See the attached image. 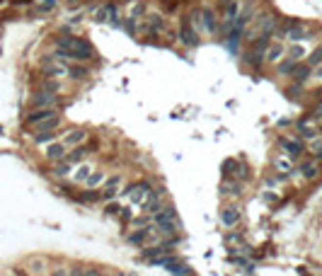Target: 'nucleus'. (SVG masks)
Segmentation results:
<instances>
[{
    "instance_id": "nucleus-1",
    "label": "nucleus",
    "mask_w": 322,
    "mask_h": 276,
    "mask_svg": "<svg viewBox=\"0 0 322 276\" xmlns=\"http://www.w3.org/2000/svg\"><path fill=\"white\" fill-rule=\"evenodd\" d=\"M56 46L65 49V51L70 54V59H73V61H80V63H85V61H90V59L95 56L92 44L85 41V39H80V37H59V39H56Z\"/></svg>"
},
{
    "instance_id": "nucleus-2",
    "label": "nucleus",
    "mask_w": 322,
    "mask_h": 276,
    "mask_svg": "<svg viewBox=\"0 0 322 276\" xmlns=\"http://www.w3.org/2000/svg\"><path fill=\"white\" fill-rule=\"evenodd\" d=\"M148 194H150V184H145V182L129 184V187L119 189V197H126V199H129V204H136V206H141V204L148 199Z\"/></svg>"
},
{
    "instance_id": "nucleus-3",
    "label": "nucleus",
    "mask_w": 322,
    "mask_h": 276,
    "mask_svg": "<svg viewBox=\"0 0 322 276\" xmlns=\"http://www.w3.org/2000/svg\"><path fill=\"white\" fill-rule=\"evenodd\" d=\"M61 104V99H59V95L56 92H49V90H39V92H34L32 97H29V107L32 109H44V107H59Z\"/></svg>"
},
{
    "instance_id": "nucleus-4",
    "label": "nucleus",
    "mask_w": 322,
    "mask_h": 276,
    "mask_svg": "<svg viewBox=\"0 0 322 276\" xmlns=\"http://www.w3.org/2000/svg\"><path fill=\"white\" fill-rule=\"evenodd\" d=\"M59 114V109H54V107H44V109H32L27 117H24V124L27 126H37V124H41V121H46V119H51V117H56Z\"/></svg>"
},
{
    "instance_id": "nucleus-5",
    "label": "nucleus",
    "mask_w": 322,
    "mask_h": 276,
    "mask_svg": "<svg viewBox=\"0 0 322 276\" xmlns=\"http://www.w3.org/2000/svg\"><path fill=\"white\" fill-rule=\"evenodd\" d=\"M65 155H68V145H65L63 140H51V143L46 145V150H44V158H46L49 162L65 160Z\"/></svg>"
},
{
    "instance_id": "nucleus-6",
    "label": "nucleus",
    "mask_w": 322,
    "mask_h": 276,
    "mask_svg": "<svg viewBox=\"0 0 322 276\" xmlns=\"http://www.w3.org/2000/svg\"><path fill=\"white\" fill-rule=\"evenodd\" d=\"M286 56V49H283V44L281 41H269V46H266V51H264V63H271V66H276L281 59Z\"/></svg>"
},
{
    "instance_id": "nucleus-7",
    "label": "nucleus",
    "mask_w": 322,
    "mask_h": 276,
    "mask_svg": "<svg viewBox=\"0 0 322 276\" xmlns=\"http://www.w3.org/2000/svg\"><path fill=\"white\" fill-rule=\"evenodd\" d=\"M180 41H182L187 49H194V46L201 44V37H199V32L194 29L192 24L187 22V24H182V29H180Z\"/></svg>"
},
{
    "instance_id": "nucleus-8",
    "label": "nucleus",
    "mask_w": 322,
    "mask_h": 276,
    "mask_svg": "<svg viewBox=\"0 0 322 276\" xmlns=\"http://www.w3.org/2000/svg\"><path fill=\"white\" fill-rule=\"evenodd\" d=\"M145 27H148L150 34H162L167 29V22H165V17L160 12H150V15L145 12Z\"/></svg>"
},
{
    "instance_id": "nucleus-9",
    "label": "nucleus",
    "mask_w": 322,
    "mask_h": 276,
    "mask_svg": "<svg viewBox=\"0 0 322 276\" xmlns=\"http://www.w3.org/2000/svg\"><path fill=\"white\" fill-rule=\"evenodd\" d=\"M238 15H240V0H230V2L223 7V27H225V29H233Z\"/></svg>"
},
{
    "instance_id": "nucleus-10",
    "label": "nucleus",
    "mask_w": 322,
    "mask_h": 276,
    "mask_svg": "<svg viewBox=\"0 0 322 276\" xmlns=\"http://www.w3.org/2000/svg\"><path fill=\"white\" fill-rule=\"evenodd\" d=\"M141 208H143L145 213L155 216V213L162 208V189H155V192H150V194H148V199L141 204Z\"/></svg>"
},
{
    "instance_id": "nucleus-11",
    "label": "nucleus",
    "mask_w": 322,
    "mask_h": 276,
    "mask_svg": "<svg viewBox=\"0 0 322 276\" xmlns=\"http://www.w3.org/2000/svg\"><path fill=\"white\" fill-rule=\"evenodd\" d=\"M87 136H90V131H85V129H70L63 134V143L68 148H78L87 140Z\"/></svg>"
},
{
    "instance_id": "nucleus-12",
    "label": "nucleus",
    "mask_w": 322,
    "mask_h": 276,
    "mask_svg": "<svg viewBox=\"0 0 322 276\" xmlns=\"http://www.w3.org/2000/svg\"><path fill=\"white\" fill-rule=\"evenodd\" d=\"M201 20H203V32L206 34H216L218 32V17L211 7H201Z\"/></svg>"
},
{
    "instance_id": "nucleus-13",
    "label": "nucleus",
    "mask_w": 322,
    "mask_h": 276,
    "mask_svg": "<svg viewBox=\"0 0 322 276\" xmlns=\"http://www.w3.org/2000/svg\"><path fill=\"white\" fill-rule=\"evenodd\" d=\"M240 220H242V213H240L235 206L223 208V213H221V223H223L225 228H235Z\"/></svg>"
},
{
    "instance_id": "nucleus-14",
    "label": "nucleus",
    "mask_w": 322,
    "mask_h": 276,
    "mask_svg": "<svg viewBox=\"0 0 322 276\" xmlns=\"http://www.w3.org/2000/svg\"><path fill=\"white\" fill-rule=\"evenodd\" d=\"M310 75H313V68H310L308 63H296V68L291 70V78H293V82H298V85H305V82L310 80Z\"/></svg>"
},
{
    "instance_id": "nucleus-15",
    "label": "nucleus",
    "mask_w": 322,
    "mask_h": 276,
    "mask_svg": "<svg viewBox=\"0 0 322 276\" xmlns=\"http://www.w3.org/2000/svg\"><path fill=\"white\" fill-rule=\"evenodd\" d=\"M286 39L291 41V44H298V41H305V39H310L308 37V29H305V24H301V22H296L288 32H286Z\"/></svg>"
},
{
    "instance_id": "nucleus-16",
    "label": "nucleus",
    "mask_w": 322,
    "mask_h": 276,
    "mask_svg": "<svg viewBox=\"0 0 322 276\" xmlns=\"http://www.w3.org/2000/svg\"><path fill=\"white\" fill-rule=\"evenodd\" d=\"M150 235H153V225H150V228H136V233L129 235V242L131 245H145V247H148Z\"/></svg>"
},
{
    "instance_id": "nucleus-17",
    "label": "nucleus",
    "mask_w": 322,
    "mask_h": 276,
    "mask_svg": "<svg viewBox=\"0 0 322 276\" xmlns=\"http://www.w3.org/2000/svg\"><path fill=\"white\" fill-rule=\"evenodd\" d=\"M145 10H148V5L143 2V0H133L129 5V10H126V20H143L145 17Z\"/></svg>"
},
{
    "instance_id": "nucleus-18",
    "label": "nucleus",
    "mask_w": 322,
    "mask_h": 276,
    "mask_svg": "<svg viewBox=\"0 0 322 276\" xmlns=\"http://www.w3.org/2000/svg\"><path fill=\"white\" fill-rule=\"evenodd\" d=\"M90 75V70L85 68L80 61H70L68 63V78H73V80H85Z\"/></svg>"
},
{
    "instance_id": "nucleus-19",
    "label": "nucleus",
    "mask_w": 322,
    "mask_h": 276,
    "mask_svg": "<svg viewBox=\"0 0 322 276\" xmlns=\"http://www.w3.org/2000/svg\"><path fill=\"white\" fill-rule=\"evenodd\" d=\"M286 56H288V59H293L296 63H301V61H303V59L308 56V49L303 46V41H298V44H291V46H288Z\"/></svg>"
},
{
    "instance_id": "nucleus-20",
    "label": "nucleus",
    "mask_w": 322,
    "mask_h": 276,
    "mask_svg": "<svg viewBox=\"0 0 322 276\" xmlns=\"http://www.w3.org/2000/svg\"><path fill=\"white\" fill-rule=\"evenodd\" d=\"M281 145L288 150L291 158H301L303 155V143L301 140H293V138H281Z\"/></svg>"
},
{
    "instance_id": "nucleus-21",
    "label": "nucleus",
    "mask_w": 322,
    "mask_h": 276,
    "mask_svg": "<svg viewBox=\"0 0 322 276\" xmlns=\"http://www.w3.org/2000/svg\"><path fill=\"white\" fill-rule=\"evenodd\" d=\"M274 170H276L281 177H286V172H291V170H293V162H291V158L276 155V158H274Z\"/></svg>"
},
{
    "instance_id": "nucleus-22",
    "label": "nucleus",
    "mask_w": 322,
    "mask_h": 276,
    "mask_svg": "<svg viewBox=\"0 0 322 276\" xmlns=\"http://www.w3.org/2000/svg\"><path fill=\"white\" fill-rule=\"evenodd\" d=\"M73 172V162L65 158V160H59V162H54V170H51V175L54 177H65V175H70Z\"/></svg>"
},
{
    "instance_id": "nucleus-23",
    "label": "nucleus",
    "mask_w": 322,
    "mask_h": 276,
    "mask_svg": "<svg viewBox=\"0 0 322 276\" xmlns=\"http://www.w3.org/2000/svg\"><path fill=\"white\" fill-rule=\"evenodd\" d=\"M298 172H303V177H305V179H315V177L320 175L318 162H303V165L298 167Z\"/></svg>"
},
{
    "instance_id": "nucleus-24",
    "label": "nucleus",
    "mask_w": 322,
    "mask_h": 276,
    "mask_svg": "<svg viewBox=\"0 0 322 276\" xmlns=\"http://www.w3.org/2000/svg\"><path fill=\"white\" fill-rule=\"evenodd\" d=\"M90 172H92V165H80L75 172H73V182H78V184H85V179L90 177Z\"/></svg>"
},
{
    "instance_id": "nucleus-25",
    "label": "nucleus",
    "mask_w": 322,
    "mask_h": 276,
    "mask_svg": "<svg viewBox=\"0 0 322 276\" xmlns=\"http://www.w3.org/2000/svg\"><path fill=\"white\" fill-rule=\"evenodd\" d=\"M46 269H49V267H46V259H44V257H32V259H29V272L34 276L44 274Z\"/></svg>"
},
{
    "instance_id": "nucleus-26",
    "label": "nucleus",
    "mask_w": 322,
    "mask_h": 276,
    "mask_svg": "<svg viewBox=\"0 0 322 276\" xmlns=\"http://www.w3.org/2000/svg\"><path fill=\"white\" fill-rule=\"evenodd\" d=\"M102 182H104V172H102V170H92V172H90V177L85 179V187L95 189V187H97V184H102Z\"/></svg>"
},
{
    "instance_id": "nucleus-27",
    "label": "nucleus",
    "mask_w": 322,
    "mask_h": 276,
    "mask_svg": "<svg viewBox=\"0 0 322 276\" xmlns=\"http://www.w3.org/2000/svg\"><path fill=\"white\" fill-rule=\"evenodd\" d=\"M293 68H296V61L288 59V56H286V61H279V63H276V73H279V75H291Z\"/></svg>"
},
{
    "instance_id": "nucleus-28",
    "label": "nucleus",
    "mask_w": 322,
    "mask_h": 276,
    "mask_svg": "<svg viewBox=\"0 0 322 276\" xmlns=\"http://www.w3.org/2000/svg\"><path fill=\"white\" fill-rule=\"evenodd\" d=\"M308 150L315 155V160L322 158V136H315L313 140H308Z\"/></svg>"
},
{
    "instance_id": "nucleus-29",
    "label": "nucleus",
    "mask_w": 322,
    "mask_h": 276,
    "mask_svg": "<svg viewBox=\"0 0 322 276\" xmlns=\"http://www.w3.org/2000/svg\"><path fill=\"white\" fill-rule=\"evenodd\" d=\"M305 63H308L310 68H318V66H322V46H320V49H315L313 54H308V56H305Z\"/></svg>"
},
{
    "instance_id": "nucleus-30",
    "label": "nucleus",
    "mask_w": 322,
    "mask_h": 276,
    "mask_svg": "<svg viewBox=\"0 0 322 276\" xmlns=\"http://www.w3.org/2000/svg\"><path fill=\"white\" fill-rule=\"evenodd\" d=\"M240 182H223V194H230V197H240Z\"/></svg>"
},
{
    "instance_id": "nucleus-31",
    "label": "nucleus",
    "mask_w": 322,
    "mask_h": 276,
    "mask_svg": "<svg viewBox=\"0 0 322 276\" xmlns=\"http://www.w3.org/2000/svg\"><path fill=\"white\" fill-rule=\"evenodd\" d=\"M131 220H133V228H150L153 225V216L150 213H143V216L131 218Z\"/></svg>"
},
{
    "instance_id": "nucleus-32",
    "label": "nucleus",
    "mask_w": 322,
    "mask_h": 276,
    "mask_svg": "<svg viewBox=\"0 0 322 276\" xmlns=\"http://www.w3.org/2000/svg\"><path fill=\"white\" fill-rule=\"evenodd\" d=\"M51 140H56V131H39V134H34V143H51Z\"/></svg>"
},
{
    "instance_id": "nucleus-33",
    "label": "nucleus",
    "mask_w": 322,
    "mask_h": 276,
    "mask_svg": "<svg viewBox=\"0 0 322 276\" xmlns=\"http://www.w3.org/2000/svg\"><path fill=\"white\" fill-rule=\"evenodd\" d=\"M85 155H87V150H85L82 145H78V148H73V153H68L65 158H68V160H70V162L75 165V162H80V160H82Z\"/></svg>"
},
{
    "instance_id": "nucleus-34",
    "label": "nucleus",
    "mask_w": 322,
    "mask_h": 276,
    "mask_svg": "<svg viewBox=\"0 0 322 276\" xmlns=\"http://www.w3.org/2000/svg\"><path fill=\"white\" fill-rule=\"evenodd\" d=\"M160 255H167V247H150V250H145V252H143V257H145V259H150V262H153V259H158Z\"/></svg>"
},
{
    "instance_id": "nucleus-35",
    "label": "nucleus",
    "mask_w": 322,
    "mask_h": 276,
    "mask_svg": "<svg viewBox=\"0 0 322 276\" xmlns=\"http://www.w3.org/2000/svg\"><path fill=\"white\" fill-rule=\"evenodd\" d=\"M41 90H49V92H59V90H61V82H56L54 78H46V80L41 82Z\"/></svg>"
},
{
    "instance_id": "nucleus-36",
    "label": "nucleus",
    "mask_w": 322,
    "mask_h": 276,
    "mask_svg": "<svg viewBox=\"0 0 322 276\" xmlns=\"http://www.w3.org/2000/svg\"><path fill=\"white\" fill-rule=\"evenodd\" d=\"M119 197V189H114V187H104V194H102V199H107V201H114Z\"/></svg>"
},
{
    "instance_id": "nucleus-37",
    "label": "nucleus",
    "mask_w": 322,
    "mask_h": 276,
    "mask_svg": "<svg viewBox=\"0 0 322 276\" xmlns=\"http://www.w3.org/2000/svg\"><path fill=\"white\" fill-rule=\"evenodd\" d=\"M223 170H228V172H225V175H238V172H235V170H240V165H238V162H235V160H228V162H225V165H223Z\"/></svg>"
},
{
    "instance_id": "nucleus-38",
    "label": "nucleus",
    "mask_w": 322,
    "mask_h": 276,
    "mask_svg": "<svg viewBox=\"0 0 322 276\" xmlns=\"http://www.w3.org/2000/svg\"><path fill=\"white\" fill-rule=\"evenodd\" d=\"M119 184H121V175H112V177L104 182V187H114V189H119Z\"/></svg>"
},
{
    "instance_id": "nucleus-39",
    "label": "nucleus",
    "mask_w": 322,
    "mask_h": 276,
    "mask_svg": "<svg viewBox=\"0 0 322 276\" xmlns=\"http://www.w3.org/2000/svg\"><path fill=\"white\" fill-rule=\"evenodd\" d=\"M56 7V0H44V2H39V12H51Z\"/></svg>"
},
{
    "instance_id": "nucleus-40",
    "label": "nucleus",
    "mask_w": 322,
    "mask_h": 276,
    "mask_svg": "<svg viewBox=\"0 0 322 276\" xmlns=\"http://www.w3.org/2000/svg\"><path fill=\"white\" fill-rule=\"evenodd\" d=\"M310 80H315V82H322V66L313 68V75H310Z\"/></svg>"
},
{
    "instance_id": "nucleus-41",
    "label": "nucleus",
    "mask_w": 322,
    "mask_h": 276,
    "mask_svg": "<svg viewBox=\"0 0 322 276\" xmlns=\"http://www.w3.org/2000/svg\"><path fill=\"white\" fill-rule=\"evenodd\" d=\"M119 211H121V218H126V220L133 218V208L131 206H124V208H119Z\"/></svg>"
},
{
    "instance_id": "nucleus-42",
    "label": "nucleus",
    "mask_w": 322,
    "mask_h": 276,
    "mask_svg": "<svg viewBox=\"0 0 322 276\" xmlns=\"http://www.w3.org/2000/svg\"><path fill=\"white\" fill-rule=\"evenodd\" d=\"M49 276H68V269H63V267H56V269H51V274Z\"/></svg>"
},
{
    "instance_id": "nucleus-43",
    "label": "nucleus",
    "mask_w": 322,
    "mask_h": 276,
    "mask_svg": "<svg viewBox=\"0 0 322 276\" xmlns=\"http://www.w3.org/2000/svg\"><path fill=\"white\" fill-rule=\"evenodd\" d=\"M68 276H85V269H82V267H73V269L68 272Z\"/></svg>"
},
{
    "instance_id": "nucleus-44",
    "label": "nucleus",
    "mask_w": 322,
    "mask_h": 276,
    "mask_svg": "<svg viewBox=\"0 0 322 276\" xmlns=\"http://www.w3.org/2000/svg\"><path fill=\"white\" fill-rule=\"evenodd\" d=\"M107 213H119V206H117V204H112V206H107Z\"/></svg>"
},
{
    "instance_id": "nucleus-45",
    "label": "nucleus",
    "mask_w": 322,
    "mask_h": 276,
    "mask_svg": "<svg viewBox=\"0 0 322 276\" xmlns=\"http://www.w3.org/2000/svg\"><path fill=\"white\" fill-rule=\"evenodd\" d=\"M85 276H100V272H95V269H85Z\"/></svg>"
},
{
    "instance_id": "nucleus-46",
    "label": "nucleus",
    "mask_w": 322,
    "mask_h": 276,
    "mask_svg": "<svg viewBox=\"0 0 322 276\" xmlns=\"http://www.w3.org/2000/svg\"><path fill=\"white\" fill-rule=\"evenodd\" d=\"M228 2H230V0H218V5H221V7H225Z\"/></svg>"
},
{
    "instance_id": "nucleus-47",
    "label": "nucleus",
    "mask_w": 322,
    "mask_h": 276,
    "mask_svg": "<svg viewBox=\"0 0 322 276\" xmlns=\"http://www.w3.org/2000/svg\"><path fill=\"white\" fill-rule=\"evenodd\" d=\"M318 124H320V131H322V117H320V119H318Z\"/></svg>"
},
{
    "instance_id": "nucleus-48",
    "label": "nucleus",
    "mask_w": 322,
    "mask_h": 276,
    "mask_svg": "<svg viewBox=\"0 0 322 276\" xmlns=\"http://www.w3.org/2000/svg\"><path fill=\"white\" fill-rule=\"evenodd\" d=\"M17 276H27V274H24V272H17Z\"/></svg>"
},
{
    "instance_id": "nucleus-49",
    "label": "nucleus",
    "mask_w": 322,
    "mask_h": 276,
    "mask_svg": "<svg viewBox=\"0 0 322 276\" xmlns=\"http://www.w3.org/2000/svg\"><path fill=\"white\" fill-rule=\"evenodd\" d=\"M37 276H49V274H46V272H44V274H37Z\"/></svg>"
},
{
    "instance_id": "nucleus-50",
    "label": "nucleus",
    "mask_w": 322,
    "mask_h": 276,
    "mask_svg": "<svg viewBox=\"0 0 322 276\" xmlns=\"http://www.w3.org/2000/svg\"><path fill=\"white\" fill-rule=\"evenodd\" d=\"M100 276H109V274H100Z\"/></svg>"
}]
</instances>
